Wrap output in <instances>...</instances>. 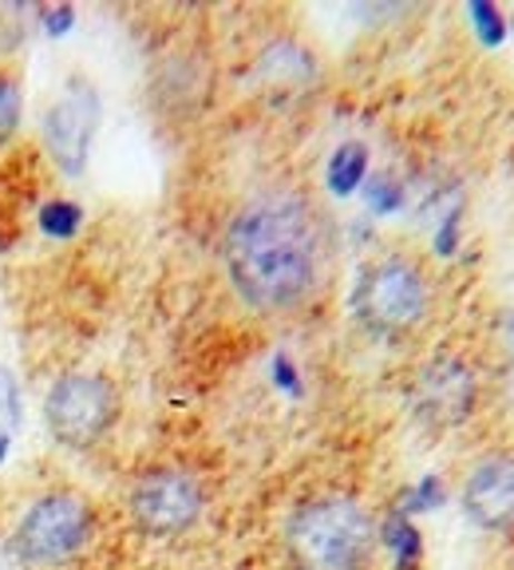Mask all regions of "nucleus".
I'll return each instance as SVG.
<instances>
[{"label": "nucleus", "mask_w": 514, "mask_h": 570, "mask_svg": "<svg viewBox=\"0 0 514 570\" xmlns=\"http://www.w3.org/2000/svg\"><path fill=\"white\" fill-rule=\"evenodd\" d=\"M226 274L261 313L297 309L317 294L328 262V230L302 190L274 187L238 206L223 238Z\"/></svg>", "instance_id": "f257e3e1"}, {"label": "nucleus", "mask_w": 514, "mask_h": 570, "mask_svg": "<svg viewBox=\"0 0 514 570\" xmlns=\"http://www.w3.org/2000/svg\"><path fill=\"white\" fill-rule=\"evenodd\" d=\"M285 547L297 570H368L376 551V523L360 499L317 495L289 515Z\"/></svg>", "instance_id": "f03ea898"}, {"label": "nucleus", "mask_w": 514, "mask_h": 570, "mask_svg": "<svg viewBox=\"0 0 514 570\" xmlns=\"http://www.w3.org/2000/svg\"><path fill=\"white\" fill-rule=\"evenodd\" d=\"M96 534L91 503L76 491H48L32 499L12 531V554L28 570H56L80 559Z\"/></svg>", "instance_id": "7ed1b4c3"}, {"label": "nucleus", "mask_w": 514, "mask_h": 570, "mask_svg": "<svg viewBox=\"0 0 514 570\" xmlns=\"http://www.w3.org/2000/svg\"><path fill=\"white\" fill-rule=\"evenodd\" d=\"M432 289H427L424 269L404 254H384L368 262L356 277L353 313L364 330L376 337H404L427 317Z\"/></svg>", "instance_id": "20e7f679"}, {"label": "nucleus", "mask_w": 514, "mask_h": 570, "mask_svg": "<svg viewBox=\"0 0 514 570\" xmlns=\"http://www.w3.org/2000/svg\"><path fill=\"white\" fill-rule=\"evenodd\" d=\"M119 416L116 384L99 373H63L45 396V428L63 448H91L111 432Z\"/></svg>", "instance_id": "39448f33"}, {"label": "nucleus", "mask_w": 514, "mask_h": 570, "mask_svg": "<svg viewBox=\"0 0 514 570\" xmlns=\"http://www.w3.org/2000/svg\"><path fill=\"white\" fill-rule=\"evenodd\" d=\"M127 511L142 534L170 539V534L190 531L202 519L206 491L187 468H155V472L135 480L131 495H127Z\"/></svg>", "instance_id": "423d86ee"}, {"label": "nucleus", "mask_w": 514, "mask_h": 570, "mask_svg": "<svg viewBox=\"0 0 514 570\" xmlns=\"http://www.w3.org/2000/svg\"><path fill=\"white\" fill-rule=\"evenodd\" d=\"M99 119H103V104L99 91L88 80H71L52 104L45 107L40 119V135H45V151L52 167L63 178H80L91 163V147H96Z\"/></svg>", "instance_id": "0eeeda50"}, {"label": "nucleus", "mask_w": 514, "mask_h": 570, "mask_svg": "<svg viewBox=\"0 0 514 570\" xmlns=\"http://www.w3.org/2000/svg\"><path fill=\"white\" fill-rule=\"evenodd\" d=\"M480 384L467 361L452 353L432 356L416 376V416L432 428H455L471 416Z\"/></svg>", "instance_id": "6e6552de"}, {"label": "nucleus", "mask_w": 514, "mask_h": 570, "mask_svg": "<svg viewBox=\"0 0 514 570\" xmlns=\"http://www.w3.org/2000/svg\"><path fill=\"white\" fill-rule=\"evenodd\" d=\"M463 511L483 531H506L514 523V455H487L471 468Z\"/></svg>", "instance_id": "1a4fd4ad"}, {"label": "nucleus", "mask_w": 514, "mask_h": 570, "mask_svg": "<svg viewBox=\"0 0 514 570\" xmlns=\"http://www.w3.org/2000/svg\"><path fill=\"white\" fill-rule=\"evenodd\" d=\"M257 76L269 83H309L317 76V60L297 40H274L257 60Z\"/></svg>", "instance_id": "9d476101"}, {"label": "nucleus", "mask_w": 514, "mask_h": 570, "mask_svg": "<svg viewBox=\"0 0 514 570\" xmlns=\"http://www.w3.org/2000/svg\"><path fill=\"white\" fill-rule=\"evenodd\" d=\"M376 543L392 554V567L396 570H419V562H424V534H419V527L404 511H388L384 515V523L376 527Z\"/></svg>", "instance_id": "9b49d317"}, {"label": "nucleus", "mask_w": 514, "mask_h": 570, "mask_svg": "<svg viewBox=\"0 0 514 570\" xmlns=\"http://www.w3.org/2000/svg\"><path fill=\"white\" fill-rule=\"evenodd\" d=\"M364 178H368V147L356 139L340 142L337 151L328 155L325 163V187L333 198H348L364 187Z\"/></svg>", "instance_id": "f8f14e48"}, {"label": "nucleus", "mask_w": 514, "mask_h": 570, "mask_svg": "<svg viewBox=\"0 0 514 570\" xmlns=\"http://www.w3.org/2000/svg\"><path fill=\"white\" fill-rule=\"evenodd\" d=\"M36 230L52 242H71L83 230V206L76 198H45L36 210Z\"/></svg>", "instance_id": "ddd939ff"}, {"label": "nucleus", "mask_w": 514, "mask_h": 570, "mask_svg": "<svg viewBox=\"0 0 514 570\" xmlns=\"http://www.w3.org/2000/svg\"><path fill=\"white\" fill-rule=\"evenodd\" d=\"M364 206L376 218H392V214H399L408 206V187L392 170H376V175L368 170V178H364Z\"/></svg>", "instance_id": "4468645a"}, {"label": "nucleus", "mask_w": 514, "mask_h": 570, "mask_svg": "<svg viewBox=\"0 0 514 570\" xmlns=\"http://www.w3.org/2000/svg\"><path fill=\"white\" fill-rule=\"evenodd\" d=\"M467 20H471V32L480 36V45H487V48H498L506 36H511V20H506L503 9L491 4V0H471Z\"/></svg>", "instance_id": "2eb2a0df"}, {"label": "nucleus", "mask_w": 514, "mask_h": 570, "mask_svg": "<svg viewBox=\"0 0 514 570\" xmlns=\"http://www.w3.org/2000/svg\"><path fill=\"white\" fill-rule=\"evenodd\" d=\"M24 119V83L12 71H0V147L17 139Z\"/></svg>", "instance_id": "dca6fc26"}, {"label": "nucleus", "mask_w": 514, "mask_h": 570, "mask_svg": "<svg viewBox=\"0 0 514 570\" xmlns=\"http://www.w3.org/2000/svg\"><path fill=\"white\" fill-rule=\"evenodd\" d=\"M24 424V392H20L17 368L0 365V432H17Z\"/></svg>", "instance_id": "f3484780"}, {"label": "nucleus", "mask_w": 514, "mask_h": 570, "mask_svg": "<svg viewBox=\"0 0 514 570\" xmlns=\"http://www.w3.org/2000/svg\"><path fill=\"white\" fill-rule=\"evenodd\" d=\"M447 499V488L439 475H424V480L416 483V488L404 491V499H399V508L404 515H427V511H439Z\"/></svg>", "instance_id": "a211bd4d"}, {"label": "nucleus", "mask_w": 514, "mask_h": 570, "mask_svg": "<svg viewBox=\"0 0 514 570\" xmlns=\"http://www.w3.org/2000/svg\"><path fill=\"white\" fill-rule=\"evenodd\" d=\"M459 234H463V203H455L435 218V234H432L435 254L439 258H455L459 254Z\"/></svg>", "instance_id": "6ab92c4d"}, {"label": "nucleus", "mask_w": 514, "mask_h": 570, "mask_svg": "<svg viewBox=\"0 0 514 570\" xmlns=\"http://www.w3.org/2000/svg\"><path fill=\"white\" fill-rule=\"evenodd\" d=\"M32 17L52 40H60L76 28V4H40V9H32Z\"/></svg>", "instance_id": "aec40b11"}, {"label": "nucleus", "mask_w": 514, "mask_h": 570, "mask_svg": "<svg viewBox=\"0 0 514 570\" xmlns=\"http://www.w3.org/2000/svg\"><path fill=\"white\" fill-rule=\"evenodd\" d=\"M269 381L277 384L281 392H289V396H302V368H297V361H293L285 348H277L274 356H269Z\"/></svg>", "instance_id": "412c9836"}, {"label": "nucleus", "mask_w": 514, "mask_h": 570, "mask_svg": "<svg viewBox=\"0 0 514 570\" xmlns=\"http://www.w3.org/2000/svg\"><path fill=\"white\" fill-rule=\"evenodd\" d=\"M503 337H506V345H511V356H514V309L503 313Z\"/></svg>", "instance_id": "4be33fe9"}, {"label": "nucleus", "mask_w": 514, "mask_h": 570, "mask_svg": "<svg viewBox=\"0 0 514 570\" xmlns=\"http://www.w3.org/2000/svg\"><path fill=\"white\" fill-rule=\"evenodd\" d=\"M0 570H20V559L12 554V547H4V551H0Z\"/></svg>", "instance_id": "5701e85b"}, {"label": "nucleus", "mask_w": 514, "mask_h": 570, "mask_svg": "<svg viewBox=\"0 0 514 570\" xmlns=\"http://www.w3.org/2000/svg\"><path fill=\"white\" fill-rule=\"evenodd\" d=\"M9 455H12V436L9 432H0V468L9 463Z\"/></svg>", "instance_id": "b1692460"}]
</instances>
